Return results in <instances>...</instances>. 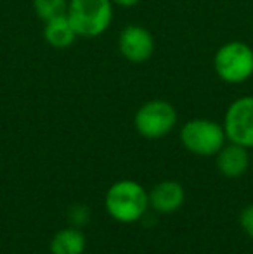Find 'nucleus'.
<instances>
[{
	"label": "nucleus",
	"mask_w": 253,
	"mask_h": 254,
	"mask_svg": "<svg viewBox=\"0 0 253 254\" xmlns=\"http://www.w3.org/2000/svg\"><path fill=\"white\" fill-rule=\"evenodd\" d=\"M111 0H70L68 17L80 38H95L104 35L113 23Z\"/></svg>",
	"instance_id": "obj_1"
},
{
	"label": "nucleus",
	"mask_w": 253,
	"mask_h": 254,
	"mask_svg": "<svg viewBox=\"0 0 253 254\" xmlns=\"http://www.w3.org/2000/svg\"><path fill=\"white\" fill-rule=\"evenodd\" d=\"M149 206L148 192L132 180H122L111 185L106 194V209L120 223H135L144 216Z\"/></svg>",
	"instance_id": "obj_2"
},
{
	"label": "nucleus",
	"mask_w": 253,
	"mask_h": 254,
	"mask_svg": "<svg viewBox=\"0 0 253 254\" xmlns=\"http://www.w3.org/2000/svg\"><path fill=\"white\" fill-rule=\"evenodd\" d=\"M213 69L224 83H245L253 76V49L245 42H227L215 52Z\"/></svg>",
	"instance_id": "obj_3"
},
{
	"label": "nucleus",
	"mask_w": 253,
	"mask_h": 254,
	"mask_svg": "<svg viewBox=\"0 0 253 254\" xmlns=\"http://www.w3.org/2000/svg\"><path fill=\"white\" fill-rule=\"evenodd\" d=\"M226 131L217 121L196 118L187 121L180 131V142L196 156H215L226 144Z\"/></svg>",
	"instance_id": "obj_4"
},
{
	"label": "nucleus",
	"mask_w": 253,
	"mask_h": 254,
	"mask_svg": "<svg viewBox=\"0 0 253 254\" xmlns=\"http://www.w3.org/2000/svg\"><path fill=\"white\" fill-rule=\"evenodd\" d=\"M177 123V111L163 99H153L142 104L134 116V127L139 135L149 140H156L173 130Z\"/></svg>",
	"instance_id": "obj_5"
},
{
	"label": "nucleus",
	"mask_w": 253,
	"mask_h": 254,
	"mask_svg": "<svg viewBox=\"0 0 253 254\" xmlns=\"http://www.w3.org/2000/svg\"><path fill=\"white\" fill-rule=\"evenodd\" d=\"M224 131L229 142L253 147V95L236 99L227 107Z\"/></svg>",
	"instance_id": "obj_6"
},
{
	"label": "nucleus",
	"mask_w": 253,
	"mask_h": 254,
	"mask_svg": "<svg viewBox=\"0 0 253 254\" xmlns=\"http://www.w3.org/2000/svg\"><path fill=\"white\" fill-rule=\"evenodd\" d=\"M118 51L132 64L148 63L156 51L155 37L141 24H128L118 35Z\"/></svg>",
	"instance_id": "obj_7"
},
{
	"label": "nucleus",
	"mask_w": 253,
	"mask_h": 254,
	"mask_svg": "<svg viewBox=\"0 0 253 254\" xmlns=\"http://www.w3.org/2000/svg\"><path fill=\"white\" fill-rule=\"evenodd\" d=\"M250 166V154L248 147L240 144H224V147L217 152V168L227 178H240L247 173Z\"/></svg>",
	"instance_id": "obj_8"
},
{
	"label": "nucleus",
	"mask_w": 253,
	"mask_h": 254,
	"mask_svg": "<svg viewBox=\"0 0 253 254\" xmlns=\"http://www.w3.org/2000/svg\"><path fill=\"white\" fill-rule=\"evenodd\" d=\"M149 206L156 209L158 213H173L184 204V189L180 184L172 180H167L153 187V190L148 194Z\"/></svg>",
	"instance_id": "obj_9"
},
{
	"label": "nucleus",
	"mask_w": 253,
	"mask_h": 254,
	"mask_svg": "<svg viewBox=\"0 0 253 254\" xmlns=\"http://www.w3.org/2000/svg\"><path fill=\"white\" fill-rule=\"evenodd\" d=\"M44 24V38L52 49H59V51L70 49L77 42V38H80L75 31L68 14L58 16L51 21H45Z\"/></svg>",
	"instance_id": "obj_10"
},
{
	"label": "nucleus",
	"mask_w": 253,
	"mask_h": 254,
	"mask_svg": "<svg viewBox=\"0 0 253 254\" xmlns=\"http://www.w3.org/2000/svg\"><path fill=\"white\" fill-rule=\"evenodd\" d=\"M87 246V239L78 228H64L51 241L52 254H82Z\"/></svg>",
	"instance_id": "obj_11"
},
{
	"label": "nucleus",
	"mask_w": 253,
	"mask_h": 254,
	"mask_svg": "<svg viewBox=\"0 0 253 254\" xmlns=\"http://www.w3.org/2000/svg\"><path fill=\"white\" fill-rule=\"evenodd\" d=\"M70 0H33V10L40 21H51L68 12Z\"/></svg>",
	"instance_id": "obj_12"
},
{
	"label": "nucleus",
	"mask_w": 253,
	"mask_h": 254,
	"mask_svg": "<svg viewBox=\"0 0 253 254\" xmlns=\"http://www.w3.org/2000/svg\"><path fill=\"white\" fill-rule=\"evenodd\" d=\"M240 221H241V227H243V230L253 239V204H252V206H248L247 209L241 213Z\"/></svg>",
	"instance_id": "obj_13"
},
{
	"label": "nucleus",
	"mask_w": 253,
	"mask_h": 254,
	"mask_svg": "<svg viewBox=\"0 0 253 254\" xmlns=\"http://www.w3.org/2000/svg\"><path fill=\"white\" fill-rule=\"evenodd\" d=\"M77 211H78V207H75V209L73 211H71V213H77ZM80 216H84V214H88V209H85V207H80ZM71 218V220H73V221H77V225H84V223H87V218H80V220H77V218H75V216H70Z\"/></svg>",
	"instance_id": "obj_14"
},
{
	"label": "nucleus",
	"mask_w": 253,
	"mask_h": 254,
	"mask_svg": "<svg viewBox=\"0 0 253 254\" xmlns=\"http://www.w3.org/2000/svg\"><path fill=\"white\" fill-rule=\"evenodd\" d=\"M111 2L120 7H135L139 2H142V0H111Z\"/></svg>",
	"instance_id": "obj_15"
}]
</instances>
